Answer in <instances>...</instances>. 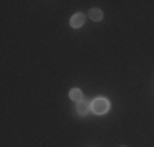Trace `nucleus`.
I'll return each instance as SVG.
<instances>
[{
  "mask_svg": "<svg viewBox=\"0 0 154 147\" xmlns=\"http://www.w3.org/2000/svg\"><path fill=\"white\" fill-rule=\"evenodd\" d=\"M110 108V103L105 98H97V100L92 101V111L95 115H105Z\"/></svg>",
  "mask_w": 154,
  "mask_h": 147,
  "instance_id": "1",
  "label": "nucleus"
},
{
  "mask_svg": "<svg viewBox=\"0 0 154 147\" xmlns=\"http://www.w3.org/2000/svg\"><path fill=\"white\" fill-rule=\"evenodd\" d=\"M85 18L87 16L84 13H75L74 16L71 18V26L72 28H80L84 23H85Z\"/></svg>",
  "mask_w": 154,
  "mask_h": 147,
  "instance_id": "2",
  "label": "nucleus"
},
{
  "mask_svg": "<svg viewBox=\"0 0 154 147\" xmlns=\"http://www.w3.org/2000/svg\"><path fill=\"white\" fill-rule=\"evenodd\" d=\"M69 97H71V100H74L77 103L84 101V93H82V90H80V88H72V90L69 92Z\"/></svg>",
  "mask_w": 154,
  "mask_h": 147,
  "instance_id": "3",
  "label": "nucleus"
},
{
  "mask_svg": "<svg viewBox=\"0 0 154 147\" xmlns=\"http://www.w3.org/2000/svg\"><path fill=\"white\" fill-rule=\"evenodd\" d=\"M90 108H92V105H90L89 101L84 100V101H80V103H79V106H77V113H79L80 116H85L87 113H89V110H90Z\"/></svg>",
  "mask_w": 154,
  "mask_h": 147,
  "instance_id": "4",
  "label": "nucleus"
},
{
  "mask_svg": "<svg viewBox=\"0 0 154 147\" xmlns=\"http://www.w3.org/2000/svg\"><path fill=\"white\" fill-rule=\"evenodd\" d=\"M89 18L94 21H100V20H103V13H102L100 8H92V10H89Z\"/></svg>",
  "mask_w": 154,
  "mask_h": 147,
  "instance_id": "5",
  "label": "nucleus"
},
{
  "mask_svg": "<svg viewBox=\"0 0 154 147\" xmlns=\"http://www.w3.org/2000/svg\"><path fill=\"white\" fill-rule=\"evenodd\" d=\"M122 147H126V146H122Z\"/></svg>",
  "mask_w": 154,
  "mask_h": 147,
  "instance_id": "6",
  "label": "nucleus"
}]
</instances>
